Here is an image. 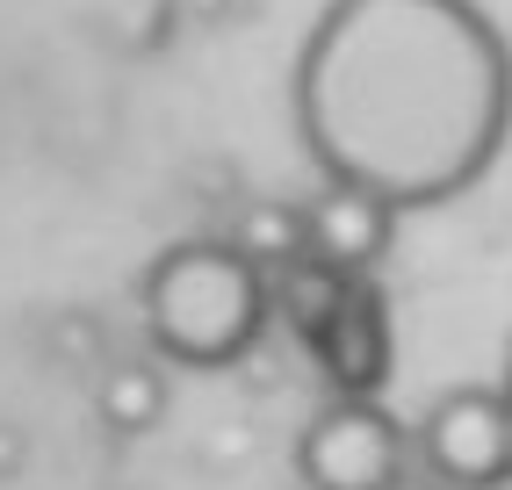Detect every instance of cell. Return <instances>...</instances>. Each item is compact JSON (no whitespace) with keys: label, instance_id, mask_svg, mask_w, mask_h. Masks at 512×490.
Returning <instances> with one entry per match:
<instances>
[{"label":"cell","instance_id":"30bf717a","mask_svg":"<svg viewBox=\"0 0 512 490\" xmlns=\"http://www.w3.org/2000/svg\"><path fill=\"white\" fill-rule=\"evenodd\" d=\"M397 490H448V483H433V476H426V469H412V476H404V483H397Z\"/></svg>","mask_w":512,"mask_h":490},{"label":"cell","instance_id":"8992f818","mask_svg":"<svg viewBox=\"0 0 512 490\" xmlns=\"http://www.w3.org/2000/svg\"><path fill=\"white\" fill-rule=\"evenodd\" d=\"M303 224H311V260L318 267L347 274V282H375V267L390 260V238H397V209L361 195V188L318 181V195L303 202Z\"/></svg>","mask_w":512,"mask_h":490},{"label":"cell","instance_id":"5b68a950","mask_svg":"<svg viewBox=\"0 0 512 490\" xmlns=\"http://www.w3.org/2000/svg\"><path fill=\"white\" fill-rule=\"evenodd\" d=\"M311 361L325 375L332 397H354V404H375L383 397V382L397 368V332H390V303L375 282H354L339 296V310L318 325L311 339Z\"/></svg>","mask_w":512,"mask_h":490},{"label":"cell","instance_id":"52a82bcc","mask_svg":"<svg viewBox=\"0 0 512 490\" xmlns=\"http://www.w3.org/2000/svg\"><path fill=\"white\" fill-rule=\"evenodd\" d=\"M94 411L109 433H152L166 418V375L152 361H116L94 390Z\"/></svg>","mask_w":512,"mask_h":490},{"label":"cell","instance_id":"7a4b0ae2","mask_svg":"<svg viewBox=\"0 0 512 490\" xmlns=\"http://www.w3.org/2000/svg\"><path fill=\"white\" fill-rule=\"evenodd\" d=\"M138 303L159 361L217 375L260 346L275 289H267V267H253L231 238H181L145 267Z\"/></svg>","mask_w":512,"mask_h":490},{"label":"cell","instance_id":"277c9868","mask_svg":"<svg viewBox=\"0 0 512 490\" xmlns=\"http://www.w3.org/2000/svg\"><path fill=\"white\" fill-rule=\"evenodd\" d=\"M412 454L448 490H512V404H505V390L498 382L440 390L412 426Z\"/></svg>","mask_w":512,"mask_h":490},{"label":"cell","instance_id":"6da1fadb","mask_svg":"<svg viewBox=\"0 0 512 490\" xmlns=\"http://www.w3.org/2000/svg\"><path fill=\"white\" fill-rule=\"evenodd\" d=\"M289 101L318 181L440 209L512 137V51L476 0H325Z\"/></svg>","mask_w":512,"mask_h":490},{"label":"cell","instance_id":"ba28073f","mask_svg":"<svg viewBox=\"0 0 512 490\" xmlns=\"http://www.w3.org/2000/svg\"><path fill=\"white\" fill-rule=\"evenodd\" d=\"M231 245L246 253L253 267H267V274H282L289 260H303L311 253V224H303V209L296 202H246V217H238V231H231Z\"/></svg>","mask_w":512,"mask_h":490},{"label":"cell","instance_id":"9c48e42d","mask_svg":"<svg viewBox=\"0 0 512 490\" xmlns=\"http://www.w3.org/2000/svg\"><path fill=\"white\" fill-rule=\"evenodd\" d=\"M267 289H275V310L303 332V346H311V339H318V325L339 310V296H347L354 282H347V274H332V267H318L311 253H303V260H289L282 274H267Z\"/></svg>","mask_w":512,"mask_h":490},{"label":"cell","instance_id":"3957f363","mask_svg":"<svg viewBox=\"0 0 512 490\" xmlns=\"http://www.w3.org/2000/svg\"><path fill=\"white\" fill-rule=\"evenodd\" d=\"M419 469L412 454V426L375 397V404H354V397H332L296 440V476L303 490H397L404 476Z\"/></svg>","mask_w":512,"mask_h":490},{"label":"cell","instance_id":"8fae6325","mask_svg":"<svg viewBox=\"0 0 512 490\" xmlns=\"http://www.w3.org/2000/svg\"><path fill=\"white\" fill-rule=\"evenodd\" d=\"M498 390H505V404H512V354H505V382H498Z\"/></svg>","mask_w":512,"mask_h":490}]
</instances>
